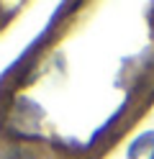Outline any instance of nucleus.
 <instances>
[{"mask_svg":"<svg viewBox=\"0 0 154 159\" xmlns=\"http://www.w3.org/2000/svg\"><path fill=\"white\" fill-rule=\"evenodd\" d=\"M5 159H34L31 154H26V152H13V154H8Z\"/></svg>","mask_w":154,"mask_h":159,"instance_id":"1","label":"nucleus"}]
</instances>
